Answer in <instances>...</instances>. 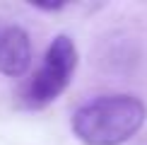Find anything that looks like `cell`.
I'll return each instance as SVG.
<instances>
[{"mask_svg": "<svg viewBox=\"0 0 147 145\" xmlns=\"http://www.w3.org/2000/svg\"><path fill=\"white\" fill-rule=\"evenodd\" d=\"M147 126V106L118 92H87L70 114V131L82 145H125Z\"/></svg>", "mask_w": 147, "mask_h": 145, "instance_id": "cell-1", "label": "cell"}, {"mask_svg": "<svg viewBox=\"0 0 147 145\" xmlns=\"http://www.w3.org/2000/svg\"><path fill=\"white\" fill-rule=\"evenodd\" d=\"M80 68V51L70 34H56L48 39L39 65L32 77L24 82L17 94V104L22 109H44L58 99L72 82Z\"/></svg>", "mask_w": 147, "mask_h": 145, "instance_id": "cell-3", "label": "cell"}, {"mask_svg": "<svg viewBox=\"0 0 147 145\" xmlns=\"http://www.w3.org/2000/svg\"><path fill=\"white\" fill-rule=\"evenodd\" d=\"M41 27L24 7L0 5V82L17 85L15 99L32 77L44 51H39Z\"/></svg>", "mask_w": 147, "mask_h": 145, "instance_id": "cell-2", "label": "cell"}]
</instances>
